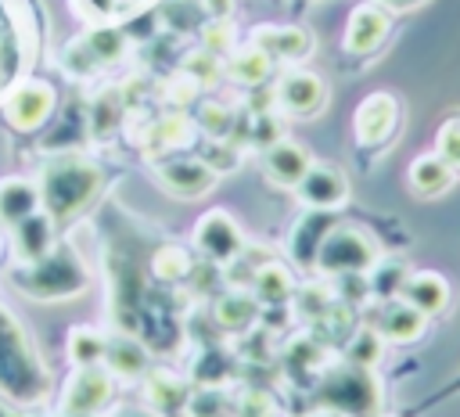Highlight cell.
I'll use <instances>...</instances> for the list:
<instances>
[{"label":"cell","instance_id":"cell-36","mask_svg":"<svg viewBox=\"0 0 460 417\" xmlns=\"http://www.w3.org/2000/svg\"><path fill=\"white\" fill-rule=\"evenodd\" d=\"M201 43H205V50H212V54L230 50V43H234L230 22H212V25H205V29H201Z\"/></svg>","mask_w":460,"mask_h":417},{"label":"cell","instance_id":"cell-19","mask_svg":"<svg viewBox=\"0 0 460 417\" xmlns=\"http://www.w3.org/2000/svg\"><path fill=\"white\" fill-rule=\"evenodd\" d=\"M449 183H453V169H449L446 158H438L435 151L410 162V187H413L420 198H435V194L449 191Z\"/></svg>","mask_w":460,"mask_h":417},{"label":"cell","instance_id":"cell-13","mask_svg":"<svg viewBox=\"0 0 460 417\" xmlns=\"http://www.w3.org/2000/svg\"><path fill=\"white\" fill-rule=\"evenodd\" d=\"M252 43L273 61H302L313 50V36L298 25H262L252 32Z\"/></svg>","mask_w":460,"mask_h":417},{"label":"cell","instance_id":"cell-40","mask_svg":"<svg viewBox=\"0 0 460 417\" xmlns=\"http://www.w3.org/2000/svg\"><path fill=\"white\" fill-rule=\"evenodd\" d=\"M385 11H410V7H417V4H424V0H377Z\"/></svg>","mask_w":460,"mask_h":417},{"label":"cell","instance_id":"cell-3","mask_svg":"<svg viewBox=\"0 0 460 417\" xmlns=\"http://www.w3.org/2000/svg\"><path fill=\"white\" fill-rule=\"evenodd\" d=\"M323 403L341 410V413H356V417L374 413L377 410V385L370 377V367L345 363L341 370H331L323 381Z\"/></svg>","mask_w":460,"mask_h":417},{"label":"cell","instance_id":"cell-38","mask_svg":"<svg viewBox=\"0 0 460 417\" xmlns=\"http://www.w3.org/2000/svg\"><path fill=\"white\" fill-rule=\"evenodd\" d=\"M237 417H273V403L266 392H248L237 406Z\"/></svg>","mask_w":460,"mask_h":417},{"label":"cell","instance_id":"cell-28","mask_svg":"<svg viewBox=\"0 0 460 417\" xmlns=\"http://www.w3.org/2000/svg\"><path fill=\"white\" fill-rule=\"evenodd\" d=\"M381 349H385V338H381L374 327H363V331L352 334L345 356H349V363H356V367H374V363L381 359Z\"/></svg>","mask_w":460,"mask_h":417},{"label":"cell","instance_id":"cell-32","mask_svg":"<svg viewBox=\"0 0 460 417\" xmlns=\"http://www.w3.org/2000/svg\"><path fill=\"white\" fill-rule=\"evenodd\" d=\"M187 413H190V417H226V413H230V399H226L223 392L201 388V392L187 395Z\"/></svg>","mask_w":460,"mask_h":417},{"label":"cell","instance_id":"cell-34","mask_svg":"<svg viewBox=\"0 0 460 417\" xmlns=\"http://www.w3.org/2000/svg\"><path fill=\"white\" fill-rule=\"evenodd\" d=\"M219 72H223V65H219V54H212V50H194L183 61V75L194 83H216Z\"/></svg>","mask_w":460,"mask_h":417},{"label":"cell","instance_id":"cell-20","mask_svg":"<svg viewBox=\"0 0 460 417\" xmlns=\"http://www.w3.org/2000/svg\"><path fill=\"white\" fill-rule=\"evenodd\" d=\"M252 291H255V302L280 306V302H288L295 295V277L280 262H266V266H259L252 273Z\"/></svg>","mask_w":460,"mask_h":417},{"label":"cell","instance_id":"cell-17","mask_svg":"<svg viewBox=\"0 0 460 417\" xmlns=\"http://www.w3.org/2000/svg\"><path fill=\"white\" fill-rule=\"evenodd\" d=\"M101 363L111 370V377H140L147 374V349L129 334H111Z\"/></svg>","mask_w":460,"mask_h":417},{"label":"cell","instance_id":"cell-21","mask_svg":"<svg viewBox=\"0 0 460 417\" xmlns=\"http://www.w3.org/2000/svg\"><path fill=\"white\" fill-rule=\"evenodd\" d=\"M255 316H259V302H255V295H244V291H226V295H219V302H216V324L223 327V331H248L252 324H255Z\"/></svg>","mask_w":460,"mask_h":417},{"label":"cell","instance_id":"cell-6","mask_svg":"<svg viewBox=\"0 0 460 417\" xmlns=\"http://www.w3.org/2000/svg\"><path fill=\"white\" fill-rule=\"evenodd\" d=\"M50 111H54V86L40 79L18 83L4 101V115L14 129H36Z\"/></svg>","mask_w":460,"mask_h":417},{"label":"cell","instance_id":"cell-26","mask_svg":"<svg viewBox=\"0 0 460 417\" xmlns=\"http://www.w3.org/2000/svg\"><path fill=\"white\" fill-rule=\"evenodd\" d=\"M402 280H406V266L399 262V259H388V262H374L370 266V280H367V288L385 302V298H395L399 291H402Z\"/></svg>","mask_w":460,"mask_h":417},{"label":"cell","instance_id":"cell-5","mask_svg":"<svg viewBox=\"0 0 460 417\" xmlns=\"http://www.w3.org/2000/svg\"><path fill=\"white\" fill-rule=\"evenodd\" d=\"M111 399V370L104 363L75 367L68 388H65V413H97Z\"/></svg>","mask_w":460,"mask_h":417},{"label":"cell","instance_id":"cell-24","mask_svg":"<svg viewBox=\"0 0 460 417\" xmlns=\"http://www.w3.org/2000/svg\"><path fill=\"white\" fill-rule=\"evenodd\" d=\"M187 385L180 381V377H172V374H151L147 377V403L162 413V410H180V406H187Z\"/></svg>","mask_w":460,"mask_h":417},{"label":"cell","instance_id":"cell-2","mask_svg":"<svg viewBox=\"0 0 460 417\" xmlns=\"http://www.w3.org/2000/svg\"><path fill=\"white\" fill-rule=\"evenodd\" d=\"M377 244L370 241V234L356 230V226H331L313 255V266L320 273H334V277H359L370 273V266L377 262Z\"/></svg>","mask_w":460,"mask_h":417},{"label":"cell","instance_id":"cell-27","mask_svg":"<svg viewBox=\"0 0 460 417\" xmlns=\"http://www.w3.org/2000/svg\"><path fill=\"white\" fill-rule=\"evenodd\" d=\"M183 137H187V119H183V115H165V119H158V122L147 129L144 147H147L151 155H162V151H169L172 144H180Z\"/></svg>","mask_w":460,"mask_h":417},{"label":"cell","instance_id":"cell-29","mask_svg":"<svg viewBox=\"0 0 460 417\" xmlns=\"http://www.w3.org/2000/svg\"><path fill=\"white\" fill-rule=\"evenodd\" d=\"M83 43H86V50L93 54L97 65H108V61L122 58V50H126V36L119 29H93Z\"/></svg>","mask_w":460,"mask_h":417},{"label":"cell","instance_id":"cell-12","mask_svg":"<svg viewBox=\"0 0 460 417\" xmlns=\"http://www.w3.org/2000/svg\"><path fill=\"white\" fill-rule=\"evenodd\" d=\"M424 313L420 309H413L406 298H385L381 302V309H377V316H374V331L385 338V342H413V338H420V331H424Z\"/></svg>","mask_w":460,"mask_h":417},{"label":"cell","instance_id":"cell-14","mask_svg":"<svg viewBox=\"0 0 460 417\" xmlns=\"http://www.w3.org/2000/svg\"><path fill=\"white\" fill-rule=\"evenodd\" d=\"M14 248L29 266L43 262L54 252V219L47 212H32V216L18 219L14 223Z\"/></svg>","mask_w":460,"mask_h":417},{"label":"cell","instance_id":"cell-8","mask_svg":"<svg viewBox=\"0 0 460 417\" xmlns=\"http://www.w3.org/2000/svg\"><path fill=\"white\" fill-rule=\"evenodd\" d=\"M298 198L309 205V208H316V212H331V208H338V205H345L349 201V180L341 176V169H334V165H327V162H313L309 169H305V176L298 180Z\"/></svg>","mask_w":460,"mask_h":417},{"label":"cell","instance_id":"cell-11","mask_svg":"<svg viewBox=\"0 0 460 417\" xmlns=\"http://www.w3.org/2000/svg\"><path fill=\"white\" fill-rule=\"evenodd\" d=\"M327 101V86L316 72H288L280 83H277V104L288 111V115H316Z\"/></svg>","mask_w":460,"mask_h":417},{"label":"cell","instance_id":"cell-9","mask_svg":"<svg viewBox=\"0 0 460 417\" xmlns=\"http://www.w3.org/2000/svg\"><path fill=\"white\" fill-rule=\"evenodd\" d=\"M216 169L205 158H165L158 162V180L176 198H201L216 187Z\"/></svg>","mask_w":460,"mask_h":417},{"label":"cell","instance_id":"cell-43","mask_svg":"<svg viewBox=\"0 0 460 417\" xmlns=\"http://www.w3.org/2000/svg\"><path fill=\"white\" fill-rule=\"evenodd\" d=\"M0 417H7V410H4V406H0Z\"/></svg>","mask_w":460,"mask_h":417},{"label":"cell","instance_id":"cell-25","mask_svg":"<svg viewBox=\"0 0 460 417\" xmlns=\"http://www.w3.org/2000/svg\"><path fill=\"white\" fill-rule=\"evenodd\" d=\"M104 345H108V334H101L93 327H75L72 338H68V356H72L75 367L101 363L104 359Z\"/></svg>","mask_w":460,"mask_h":417},{"label":"cell","instance_id":"cell-31","mask_svg":"<svg viewBox=\"0 0 460 417\" xmlns=\"http://www.w3.org/2000/svg\"><path fill=\"white\" fill-rule=\"evenodd\" d=\"M155 273L162 277V280H180V277H187L190 273V255L183 252V248H158L155 252Z\"/></svg>","mask_w":460,"mask_h":417},{"label":"cell","instance_id":"cell-41","mask_svg":"<svg viewBox=\"0 0 460 417\" xmlns=\"http://www.w3.org/2000/svg\"><path fill=\"white\" fill-rule=\"evenodd\" d=\"M230 4H234V0H205V7H208L216 18H223V14L230 11Z\"/></svg>","mask_w":460,"mask_h":417},{"label":"cell","instance_id":"cell-18","mask_svg":"<svg viewBox=\"0 0 460 417\" xmlns=\"http://www.w3.org/2000/svg\"><path fill=\"white\" fill-rule=\"evenodd\" d=\"M40 205H43V198H40V187H36V183H29V180H22V176L0 180V219H4V223L14 226L18 219L40 212Z\"/></svg>","mask_w":460,"mask_h":417},{"label":"cell","instance_id":"cell-39","mask_svg":"<svg viewBox=\"0 0 460 417\" xmlns=\"http://www.w3.org/2000/svg\"><path fill=\"white\" fill-rule=\"evenodd\" d=\"M115 417H162L155 406H119Z\"/></svg>","mask_w":460,"mask_h":417},{"label":"cell","instance_id":"cell-15","mask_svg":"<svg viewBox=\"0 0 460 417\" xmlns=\"http://www.w3.org/2000/svg\"><path fill=\"white\" fill-rule=\"evenodd\" d=\"M266 176L280 187H298V180L305 176V169L313 165L309 151L295 140H277L273 147H266Z\"/></svg>","mask_w":460,"mask_h":417},{"label":"cell","instance_id":"cell-22","mask_svg":"<svg viewBox=\"0 0 460 417\" xmlns=\"http://www.w3.org/2000/svg\"><path fill=\"white\" fill-rule=\"evenodd\" d=\"M226 72H230V79H237V83H244V86H259L262 79H270L273 58L252 43V47H244V50H237V54L230 58Z\"/></svg>","mask_w":460,"mask_h":417},{"label":"cell","instance_id":"cell-4","mask_svg":"<svg viewBox=\"0 0 460 417\" xmlns=\"http://www.w3.org/2000/svg\"><path fill=\"white\" fill-rule=\"evenodd\" d=\"M194 244L201 248V255H205L208 262L223 266V262L241 259V252H244V234H241V226L234 223V216H226L223 208H212V212H205V216L198 219V226H194Z\"/></svg>","mask_w":460,"mask_h":417},{"label":"cell","instance_id":"cell-33","mask_svg":"<svg viewBox=\"0 0 460 417\" xmlns=\"http://www.w3.org/2000/svg\"><path fill=\"white\" fill-rule=\"evenodd\" d=\"M435 155L446 158V165H449L453 173H460V119H449V122L438 126Z\"/></svg>","mask_w":460,"mask_h":417},{"label":"cell","instance_id":"cell-7","mask_svg":"<svg viewBox=\"0 0 460 417\" xmlns=\"http://www.w3.org/2000/svg\"><path fill=\"white\" fill-rule=\"evenodd\" d=\"M395 122H399V101L392 93H385V90L367 93L359 101V108H356V119H352L356 140L367 144V147L370 144H385L395 133Z\"/></svg>","mask_w":460,"mask_h":417},{"label":"cell","instance_id":"cell-42","mask_svg":"<svg viewBox=\"0 0 460 417\" xmlns=\"http://www.w3.org/2000/svg\"><path fill=\"white\" fill-rule=\"evenodd\" d=\"M65 417H93V413H65Z\"/></svg>","mask_w":460,"mask_h":417},{"label":"cell","instance_id":"cell-23","mask_svg":"<svg viewBox=\"0 0 460 417\" xmlns=\"http://www.w3.org/2000/svg\"><path fill=\"white\" fill-rule=\"evenodd\" d=\"M119 119H122V93L119 90H101L90 104V133L97 140H108L115 133Z\"/></svg>","mask_w":460,"mask_h":417},{"label":"cell","instance_id":"cell-10","mask_svg":"<svg viewBox=\"0 0 460 417\" xmlns=\"http://www.w3.org/2000/svg\"><path fill=\"white\" fill-rule=\"evenodd\" d=\"M388 29H392V14L381 4H359L349 14V25H345V50L370 54V50H377L385 43Z\"/></svg>","mask_w":460,"mask_h":417},{"label":"cell","instance_id":"cell-37","mask_svg":"<svg viewBox=\"0 0 460 417\" xmlns=\"http://www.w3.org/2000/svg\"><path fill=\"white\" fill-rule=\"evenodd\" d=\"M201 158H205L216 173H219V169H234V165H237V151L230 147V137H226V140H212V144H208V151H205Z\"/></svg>","mask_w":460,"mask_h":417},{"label":"cell","instance_id":"cell-35","mask_svg":"<svg viewBox=\"0 0 460 417\" xmlns=\"http://www.w3.org/2000/svg\"><path fill=\"white\" fill-rule=\"evenodd\" d=\"M248 137H252V144H255V147H273L277 140H284V133H280V122H277L270 111H259V115L252 119V129H248Z\"/></svg>","mask_w":460,"mask_h":417},{"label":"cell","instance_id":"cell-30","mask_svg":"<svg viewBox=\"0 0 460 417\" xmlns=\"http://www.w3.org/2000/svg\"><path fill=\"white\" fill-rule=\"evenodd\" d=\"M198 126H201L212 140H226L230 129H234V115H230V108H223L219 101H201V104H198Z\"/></svg>","mask_w":460,"mask_h":417},{"label":"cell","instance_id":"cell-16","mask_svg":"<svg viewBox=\"0 0 460 417\" xmlns=\"http://www.w3.org/2000/svg\"><path fill=\"white\" fill-rule=\"evenodd\" d=\"M399 298H406V302H410L413 309H420L424 316H435V313H442L446 302H449V284H446L435 270H417V273H406Z\"/></svg>","mask_w":460,"mask_h":417},{"label":"cell","instance_id":"cell-1","mask_svg":"<svg viewBox=\"0 0 460 417\" xmlns=\"http://www.w3.org/2000/svg\"><path fill=\"white\" fill-rule=\"evenodd\" d=\"M36 187L43 198V212L54 223H65L93 201V194L101 187V169L90 158H58V162L43 165V176Z\"/></svg>","mask_w":460,"mask_h":417}]
</instances>
